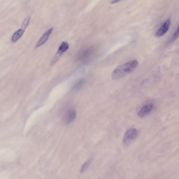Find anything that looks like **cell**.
I'll return each instance as SVG.
<instances>
[{
	"label": "cell",
	"mask_w": 179,
	"mask_h": 179,
	"mask_svg": "<svg viewBox=\"0 0 179 179\" xmlns=\"http://www.w3.org/2000/svg\"><path fill=\"white\" fill-rule=\"evenodd\" d=\"M138 63L137 60H133L119 65L113 70L112 77L114 80H119L126 76L137 68Z\"/></svg>",
	"instance_id": "1"
},
{
	"label": "cell",
	"mask_w": 179,
	"mask_h": 179,
	"mask_svg": "<svg viewBox=\"0 0 179 179\" xmlns=\"http://www.w3.org/2000/svg\"><path fill=\"white\" fill-rule=\"evenodd\" d=\"M137 135L138 131L135 128H131L128 130L123 136V145L128 146L130 145L135 140Z\"/></svg>",
	"instance_id": "2"
},
{
	"label": "cell",
	"mask_w": 179,
	"mask_h": 179,
	"mask_svg": "<svg viewBox=\"0 0 179 179\" xmlns=\"http://www.w3.org/2000/svg\"><path fill=\"white\" fill-rule=\"evenodd\" d=\"M170 25V19H168L162 25L156 33L155 36L157 37H162L167 33L169 29Z\"/></svg>",
	"instance_id": "3"
},
{
	"label": "cell",
	"mask_w": 179,
	"mask_h": 179,
	"mask_svg": "<svg viewBox=\"0 0 179 179\" xmlns=\"http://www.w3.org/2000/svg\"><path fill=\"white\" fill-rule=\"evenodd\" d=\"M69 47V45L67 42H63L59 47L57 54L56 56H55V58L53 60L52 62L53 64H54L55 62H56L57 60L59 59L60 55H61L63 53L66 52L67 50L68 49Z\"/></svg>",
	"instance_id": "4"
},
{
	"label": "cell",
	"mask_w": 179,
	"mask_h": 179,
	"mask_svg": "<svg viewBox=\"0 0 179 179\" xmlns=\"http://www.w3.org/2000/svg\"><path fill=\"white\" fill-rule=\"evenodd\" d=\"M152 104H148L144 106L138 113V115L140 118H143L147 116L153 109Z\"/></svg>",
	"instance_id": "5"
},
{
	"label": "cell",
	"mask_w": 179,
	"mask_h": 179,
	"mask_svg": "<svg viewBox=\"0 0 179 179\" xmlns=\"http://www.w3.org/2000/svg\"><path fill=\"white\" fill-rule=\"evenodd\" d=\"M76 113L74 109H70L65 113L64 116V122L67 124L72 123L76 117Z\"/></svg>",
	"instance_id": "6"
},
{
	"label": "cell",
	"mask_w": 179,
	"mask_h": 179,
	"mask_svg": "<svg viewBox=\"0 0 179 179\" xmlns=\"http://www.w3.org/2000/svg\"><path fill=\"white\" fill-rule=\"evenodd\" d=\"M53 28L50 29L45 33L40 38L39 41H37L35 48H37L41 46L47 41L48 39L49 38L50 35L51 34L53 31Z\"/></svg>",
	"instance_id": "7"
},
{
	"label": "cell",
	"mask_w": 179,
	"mask_h": 179,
	"mask_svg": "<svg viewBox=\"0 0 179 179\" xmlns=\"http://www.w3.org/2000/svg\"><path fill=\"white\" fill-rule=\"evenodd\" d=\"M25 30L21 29H20L14 33L13 35L11 38V41L12 42H15L21 38L22 36H23Z\"/></svg>",
	"instance_id": "8"
},
{
	"label": "cell",
	"mask_w": 179,
	"mask_h": 179,
	"mask_svg": "<svg viewBox=\"0 0 179 179\" xmlns=\"http://www.w3.org/2000/svg\"><path fill=\"white\" fill-rule=\"evenodd\" d=\"M15 155L12 153H4L0 154V159L5 161H12L14 160Z\"/></svg>",
	"instance_id": "9"
},
{
	"label": "cell",
	"mask_w": 179,
	"mask_h": 179,
	"mask_svg": "<svg viewBox=\"0 0 179 179\" xmlns=\"http://www.w3.org/2000/svg\"><path fill=\"white\" fill-rule=\"evenodd\" d=\"M92 159H90L87 161L83 165L81 170H80V173H84L85 172L88 168L89 167L91 164L92 162Z\"/></svg>",
	"instance_id": "10"
},
{
	"label": "cell",
	"mask_w": 179,
	"mask_h": 179,
	"mask_svg": "<svg viewBox=\"0 0 179 179\" xmlns=\"http://www.w3.org/2000/svg\"><path fill=\"white\" fill-rule=\"evenodd\" d=\"M30 19H31V18L30 17H27L25 19L23 22H22L21 25L22 29L25 30L26 29L29 23Z\"/></svg>",
	"instance_id": "11"
},
{
	"label": "cell",
	"mask_w": 179,
	"mask_h": 179,
	"mask_svg": "<svg viewBox=\"0 0 179 179\" xmlns=\"http://www.w3.org/2000/svg\"><path fill=\"white\" fill-rule=\"evenodd\" d=\"M178 33H179V27H177V29H176V31L173 35L172 37H171V39L170 40V42H173L174 41H175L176 39H177V38L178 36Z\"/></svg>",
	"instance_id": "12"
},
{
	"label": "cell",
	"mask_w": 179,
	"mask_h": 179,
	"mask_svg": "<svg viewBox=\"0 0 179 179\" xmlns=\"http://www.w3.org/2000/svg\"><path fill=\"white\" fill-rule=\"evenodd\" d=\"M84 84V80H81L78 82L76 84H75L74 88L75 89H78L82 87V85Z\"/></svg>",
	"instance_id": "13"
},
{
	"label": "cell",
	"mask_w": 179,
	"mask_h": 179,
	"mask_svg": "<svg viewBox=\"0 0 179 179\" xmlns=\"http://www.w3.org/2000/svg\"><path fill=\"white\" fill-rule=\"evenodd\" d=\"M8 177V173L6 171H2L0 172V179H7Z\"/></svg>",
	"instance_id": "14"
},
{
	"label": "cell",
	"mask_w": 179,
	"mask_h": 179,
	"mask_svg": "<svg viewBox=\"0 0 179 179\" xmlns=\"http://www.w3.org/2000/svg\"><path fill=\"white\" fill-rule=\"evenodd\" d=\"M119 2V1H112L111 2V3L112 4H115V3H117V2Z\"/></svg>",
	"instance_id": "15"
}]
</instances>
